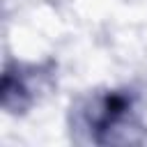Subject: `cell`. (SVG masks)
<instances>
[{"instance_id": "6da1fadb", "label": "cell", "mask_w": 147, "mask_h": 147, "mask_svg": "<svg viewBox=\"0 0 147 147\" xmlns=\"http://www.w3.org/2000/svg\"><path fill=\"white\" fill-rule=\"evenodd\" d=\"M131 108L133 99L126 90H113L96 96L83 110V124L90 131V138L94 142H115V131H122L119 126L129 119Z\"/></svg>"}]
</instances>
